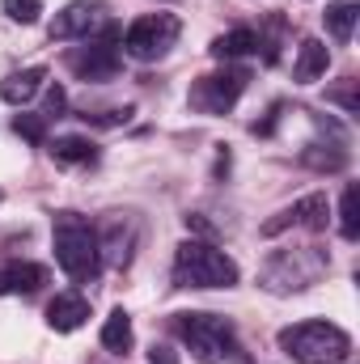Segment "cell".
Returning <instances> with one entry per match:
<instances>
[{
  "mask_svg": "<svg viewBox=\"0 0 360 364\" xmlns=\"http://www.w3.org/2000/svg\"><path fill=\"white\" fill-rule=\"evenodd\" d=\"M51 233H55V263L60 272L77 284H90L102 272V246H97V229L81 212H55L51 220Z\"/></svg>",
  "mask_w": 360,
  "mask_h": 364,
  "instance_id": "cell-1",
  "label": "cell"
},
{
  "mask_svg": "<svg viewBox=\"0 0 360 364\" xmlns=\"http://www.w3.org/2000/svg\"><path fill=\"white\" fill-rule=\"evenodd\" d=\"M110 26V17H106V4L102 0H73V4H64L60 13H55V21H51V43H73V38H93V34H102Z\"/></svg>",
  "mask_w": 360,
  "mask_h": 364,
  "instance_id": "cell-9",
  "label": "cell"
},
{
  "mask_svg": "<svg viewBox=\"0 0 360 364\" xmlns=\"http://www.w3.org/2000/svg\"><path fill=\"white\" fill-rule=\"evenodd\" d=\"M0 4H4V17L17 26H34L43 13V0H0Z\"/></svg>",
  "mask_w": 360,
  "mask_h": 364,
  "instance_id": "cell-23",
  "label": "cell"
},
{
  "mask_svg": "<svg viewBox=\"0 0 360 364\" xmlns=\"http://www.w3.org/2000/svg\"><path fill=\"white\" fill-rule=\"evenodd\" d=\"M174 284L179 288H233L238 284V263L216 250L212 242H182L174 250Z\"/></svg>",
  "mask_w": 360,
  "mask_h": 364,
  "instance_id": "cell-5",
  "label": "cell"
},
{
  "mask_svg": "<svg viewBox=\"0 0 360 364\" xmlns=\"http://www.w3.org/2000/svg\"><path fill=\"white\" fill-rule=\"evenodd\" d=\"M47 127H51V123H47L43 114H17V119H13V132H17L21 140H30V144H43V140H47Z\"/></svg>",
  "mask_w": 360,
  "mask_h": 364,
  "instance_id": "cell-22",
  "label": "cell"
},
{
  "mask_svg": "<svg viewBox=\"0 0 360 364\" xmlns=\"http://www.w3.org/2000/svg\"><path fill=\"white\" fill-rule=\"evenodd\" d=\"M301 166H309V170H318V174H339V170L348 166V140H344V127L331 132L327 144L314 140L309 149H301Z\"/></svg>",
  "mask_w": 360,
  "mask_h": 364,
  "instance_id": "cell-12",
  "label": "cell"
},
{
  "mask_svg": "<svg viewBox=\"0 0 360 364\" xmlns=\"http://www.w3.org/2000/svg\"><path fill=\"white\" fill-rule=\"evenodd\" d=\"M186 229H191V233H203V237H212V233H216V229H212L199 212H191V216H186Z\"/></svg>",
  "mask_w": 360,
  "mask_h": 364,
  "instance_id": "cell-26",
  "label": "cell"
},
{
  "mask_svg": "<svg viewBox=\"0 0 360 364\" xmlns=\"http://www.w3.org/2000/svg\"><path fill=\"white\" fill-rule=\"evenodd\" d=\"M280 348L297 364H344L348 352H352V339H348L344 326L322 322V318H309V322L284 326L280 331Z\"/></svg>",
  "mask_w": 360,
  "mask_h": 364,
  "instance_id": "cell-2",
  "label": "cell"
},
{
  "mask_svg": "<svg viewBox=\"0 0 360 364\" xmlns=\"http://www.w3.org/2000/svg\"><path fill=\"white\" fill-rule=\"evenodd\" d=\"M356 17H360V4H356V0H335V4L322 13V21H327V34H331L335 43H348V38H352V30H356Z\"/></svg>",
  "mask_w": 360,
  "mask_h": 364,
  "instance_id": "cell-20",
  "label": "cell"
},
{
  "mask_svg": "<svg viewBox=\"0 0 360 364\" xmlns=\"http://www.w3.org/2000/svg\"><path fill=\"white\" fill-rule=\"evenodd\" d=\"M64 110H68V93L60 90V85H51V90H47V110H43V119L55 123V119H64Z\"/></svg>",
  "mask_w": 360,
  "mask_h": 364,
  "instance_id": "cell-24",
  "label": "cell"
},
{
  "mask_svg": "<svg viewBox=\"0 0 360 364\" xmlns=\"http://www.w3.org/2000/svg\"><path fill=\"white\" fill-rule=\"evenodd\" d=\"M85 318H90V301H85L81 292H60V296L47 305V326H51V331H60V335L81 331V326H85Z\"/></svg>",
  "mask_w": 360,
  "mask_h": 364,
  "instance_id": "cell-13",
  "label": "cell"
},
{
  "mask_svg": "<svg viewBox=\"0 0 360 364\" xmlns=\"http://www.w3.org/2000/svg\"><path fill=\"white\" fill-rule=\"evenodd\" d=\"M170 331L186 343V352L199 364H221L238 356V331L221 314H174Z\"/></svg>",
  "mask_w": 360,
  "mask_h": 364,
  "instance_id": "cell-3",
  "label": "cell"
},
{
  "mask_svg": "<svg viewBox=\"0 0 360 364\" xmlns=\"http://www.w3.org/2000/svg\"><path fill=\"white\" fill-rule=\"evenodd\" d=\"M43 81H47V68H43V64L21 68V73H9V77L0 81V97H4L9 106H26L34 93L43 90Z\"/></svg>",
  "mask_w": 360,
  "mask_h": 364,
  "instance_id": "cell-15",
  "label": "cell"
},
{
  "mask_svg": "<svg viewBox=\"0 0 360 364\" xmlns=\"http://www.w3.org/2000/svg\"><path fill=\"white\" fill-rule=\"evenodd\" d=\"M246 81H250L246 68H221V73H208V77H199V81L191 85L186 102H191L195 114H229V110L238 106V97L246 93Z\"/></svg>",
  "mask_w": 360,
  "mask_h": 364,
  "instance_id": "cell-7",
  "label": "cell"
},
{
  "mask_svg": "<svg viewBox=\"0 0 360 364\" xmlns=\"http://www.w3.org/2000/svg\"><path fill=\"white\" fill-rule=\"evenodd\" d=\"M327 267H331V255L322 246H292V250H275L263 263L259 284L275 296H288V292H305L309 284H318Z\"/></svg>",
  "mask_w": 360,
  "mask_h": 364,
  "instance_id": "cell-4",
  "label": "cell"
},
{
  "mask_svg": "<svg viewBox=\"0 0 360 364\" xmlns=\"http://www.w3.org/2000/svg\"><path fill=\"white\" fill-rule=\"evenodd\" d=\"M51 157H55V166H93L97 161V144L85 140V136H60L51 144Z\"/></svg>",
  "mask_w": 360,
  "mask_h": 364,
  "instance_id": "cell-19",
  "label": "cell"
},
{
  "mask_svg": "<svg viewBox=\"0 0 360 364\" xmlns=\"http://www.w3.org/2000/svg\"><path fill=\"white\" fill-rule=\"evenodd\" d=\"M182 21L174 13H144L127 26V34L119 38V47L136 60V64H157L170 55V47L179 43Z\"/></svg>",
  "mask_w": 360,
  "mask_h": 364,
  "instance_id": "cell-6",
  "label": "cell"
},
{
  "mask_svg": "<svg viewBox=\"0 0 360 364\" xmlns=\"http://www.w3.org/2000/svg\"><path fill=\"white\" fill-rule=\"evenodd\" d=\"M149 364H179V356H174L170 348H153V356H149Z\"/></svg>",
  "mask_w": 360,
  "mask_h": 364,
  "instance_id": "cell-27",
  "label": "cell"
},
{
  "mask_svg": "<svg viewBox=\"0 0 360 364\" xmlns=\"http://www.w3.org/2000/svg\"><path fill=\"white\" fill-rule=\"evenodd\" d=\"M339 233H344L348 242H356V237H360V225H356V186H352V182L344 186V199H339Z\"/></svg>",
  "mask_w": 360,
  "mask_h": 364,
  "instance_id": "cell-21",
  "label": "cell"
},
{
  "mask_svg": "<svg viewBox=\"0 0 360 364\" xmlns=\"http://www.w3.org/2000/svg\"><path fill=\"white\" fill-rule=\"evenodd\" d=\"M119 43H115V26H106L97 38H85V47L68 51V68L81 81H110L119 77Z\"/></svg>",
  "mask_w": 360,
  "mask_h": 364,
  "instance_id": "cell-8",
  "label": "cell"
},
{
  "mask_svg": "<svg viewBox=\"0 0 360 364\" xmlns=\"http://www.w3.org/2000/svg\"><path fill=\"white\" fill-rule=\"evenodd\" d=\"M97 246H102V259L110 267H127L132 255H136V220L132 216H123V220L110 216L106 229H102V237H97Z\"/></svg>",
  "mask_w": 360,
  "mask_h": 364,
  "instance_id": "cell-10",
  "label": "cell"
},
{
  "mask_svg": "<svg viewBox=\"0 0 360 364\" xmlns=\"http://www.w3.org/2000/svg\"><path fill=\"white\" fill-rule=\"evenodd\" d=\"M0 199H4V195H0Z\"/></svg>",
  "mask_w": 360,
  "mask_h": 364,
  "instance_id": "cell-28",
  "label": "cell"
},
{
  "mask_svg": "<svg viewBox=\"0 0 360 364\" xmlns=\"http://www.w3.org/2000/svg\"><path fill=\"white\" fill-rule=\"evenodd\" d=\"M132 343H136V335H132V318H127V309H115V314L102 322V348H106L110 356H127Z\"/></svg>",
  "mask_w": 360,
  "mask_h": 364,
  "instance_id": "cell-18",
  "label": "cell"
},
{
  "mask_svg": "<svg viewBox=\"0 0 360 364\" xmlns=\"http://www.w3.org/2000/svg\"><path fill=\"white\" fill-rule=\"evenodd\" d=\"M47 279L51 275H47V267H38V263H21V259L0 263V296H34Z\"/></svg>",
  "mask_w": 360,
  "mask_h": 364,
  "instance_id": "cell-11",
  "label": "cell"
},
{
  "mask_svg": "<svg viewBox=\"0 0 360 364\" xmlns=\"http://www.w3.org/2000/svg\"><path fill=\"white\" fill-rule=\"evenodd\" d=\"M288 212V225H301V229H309V233H327V225H331V208H327V195H305V199H297L292 208H284Z\"/></svg>",
  "mask_w": 360,
  "mask_h": 364,
  "instance_id": "cell-16",
  "label": "cell"
},
{
  "mask_svg": "<svg viewBox=\"0 0 360 364\" xmlns=\"http://www.w3.org/2000/svg\"><path fill=\"white\" fill-rule=\"evenodd\" d=\"M327 68H331V47H327L322 38H305V43L297 47L292 81H297V85H309V81H318Z\"/></svg>",
  "mask_w": 360,
  "mask_h": 364,
  "instance_id": "cell-14",
  "label": "cell"
},
{
  "mask_svg": "<svg viewBox=\"0 0 360 364\" xmlns=\"http://www.w3.org/2000/svg\"><path fill=\"white\" fill-rule=\"evenodd\" d=\"M352 85H356V81L348 77V81H344L339 90H331V93H327V102H339V106H344L348 114H356V93H352Z\"/></svg>",
  "mask_w": 360,
  "mask_h": 364,
  "instance_id": "cell-25",
  "label": "cell"
},
{
  "mask_svg": "<svg viewBox=\"0 0 360 364\" xmlns=\"http://www.w3.org/2000/svg\"><path fill=\"white\" fill-rule=\"evenodd\" d=\"M212 55L216 60H242V55H259V30L255 26H238L229 34H221L212 43Z\"/></svg>",
  "mask_w": 360,
  "mask_h": 364,
  "instance_id": "cell-17",
  "label": "cell"
}]
</instances>
